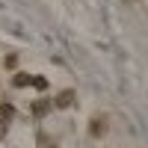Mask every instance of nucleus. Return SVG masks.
Here are the masks:
<instances>
[{
    "instance_id": "obj_9",
    "label": "nucleus",
    "mask_w": 148,
    "mask_h": 148,
    "mask_svg": "<svg viewBox=\"0 0 148 148\" xmlns=\"http://www.w3.org/2000/svg\"><path fill=\"white\" fill-rule=\"evenodd\" d=\"M6 136V125H0V139H3Z\"/></svg>"
},
{
    "instance_id": "obj_3",
    "label": "nucleus",
    "mask_w": 148,
    "mask_h": 148,
    "mask_svg": "<svg viewBox=\"0 0 148 148\" xmlns=\"http://www.w3.org/2000/svg\"><path fill=\"white\" fill-rule=\"evenodd\" d=\"M53 110V104H51V98H39V101H33L30 104V113L36 116V119H42V116H47Z\"/></svg>"
},
{
    "instance_id": "obj_2",
    "label": "nucleus",
    "mask_w": 148,
    "mask_h": 148,
    "mask_svg": "<svg viewBox=\"0 0 148 148\" xmlns=\"http://www.w3.org/2000/svg\"><path fill=\"white\" fill-rule=\"evenodd\" d=\"M107 125H110V121H107V116L104 113H95L92 116V121H89V136H104V133H107Z\"/></svg>"
},
{
    "instance_id": "obj_6",
    "label": "nucleus",
    "mask_w": 148,
    "mask_h": 148,
    "mask_svg": "<svg viewBox=\"0 0 148 148\" xmlns=\"http://www.w3.org/2000/svg\"><path fill=\"white\" fill-rule=\"evenodd\" d=\"M30 86H33L36 92H45V89H47V80H45V77H30Z\"/></svg>"
},
{
    "instance_id": "obj_5",
    "label": "nucleus",
    "mask_w": 148,
    "mask_h": 148,
    "mask_svg": "<svg viewBox=\"0 0 148 148\" xmlns=\"http://www.w3.org/2000/svg\"><path fill=\"white\" fill-rule=\"evenodd\" d=\"M12 119H15V107H12L9 101H3L0 104V125H9Z\"/></svg>"
},
{
    "instance_id": "obj_8",
    "label": "nucleus",
    "mask_w": 148,
    "mask_h": 148,
    "mask_svg": "<svg viewBox=\"0 0 148 148\" xmlns=\"http://www.w3.org/2000/svg\"><path fill=\"white\" fill-rule=\"evenodd\" d=\"M39 145H42V148H56V142H51L47 133H39Z\"/></svg>"
},
{
    "instance_id": "obj_4",
    "label": "nucleus",
    "mask_w": 148,
    "mask_h": 148,
    "mask_svg": "<svg viewBox=\"0 0 148 148\" xmlns=\"http://www.w3.org/2000/svg\"><path fill=\"white\" fill-rule=\"evenodd\" d=\"M30 77H33V74H27V71H15V74H12V86H15V89H27Z\"/></svg>"
},
{
    "instance_id": "obj_1",
    "label": "nucleus",
    "mask_w": 148,
    "mask_h": 148,
    "mask_svg": "<svg viewBox=\"0 0 148 148\" xmlns=\"http://www.w3.org/2000/svg\"><path fill=\"white\" fill-rule=\"evenodd\" d=\"M74 101H77V95H74V89H62L56 98H51V104H53V110H68V107H74Z\"/></svg>"
},
{
    "instance_id": "obj_7",
    "label": "nucleus",
    "mask_w": 148,
    "mask_h": 148,
    "mask_svg": "<svg viewBox=\"0 0 148 148\" xmlns=\"http://www.w3.org/2000/svg\"><path fill=\"white\" fill-rule=\"evenodd\" d=\"M3 65H6V68H15V65H18V53H6V56H3Z\"/></svg>"
}]
</instances>
